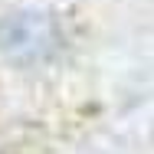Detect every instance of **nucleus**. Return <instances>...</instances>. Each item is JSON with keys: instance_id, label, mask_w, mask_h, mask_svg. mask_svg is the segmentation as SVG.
<instances>
[{"instance_id": "nucleus-1", "label": "nucleus", "mask_w": 154, "mask_h": 154, "mask_svg": "<svg viewBox=\"0 0 154 154\" xmlns=\"http://www.w3.org/2000/svg\"><path fill=\"white\" fill-rule=\"evenodd\" d=\"M62 49V30L53 13L20 10L0 20V53L20 66H39L56 59Z\"/></svg>"}]
</instances>
